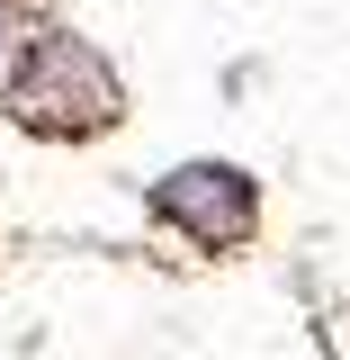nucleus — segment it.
<instances>
[{
  "label": "nucleus",
  "instance_id": "obj_1",
  "mask_svg": "<svg viewBox=\"0 0 350 360\" xmlns=\"http://www.w3.org/2000/svg\"><path fill=\"white\" fill-rule=\"evenodd\" d=\"M9 117L27 135H99L117 127V72L72 27H45V37H27L18 72H9Z\"/></svg>",
  "mask_w": 350,
  "mask_h": 360
},
{
  "label": "nucleus",
  "instance_id": "obj_2",
  "mask_svg": "<svg viewBox=\"0 0 350 360\" xmlns=\"http://www.w3.org/2000/svg\"><path fill=\"white\" fill-rule=\"evenodd\" d=\"M153 217L180 225V234L207 243V252H234V243L252 234V217H261V198H252V180L224 172V162H189V172H171L153 189Z\"/></svg>",
  "mask_w": 350,
  "mask_h": 360
}]
</instances>
